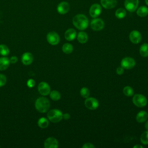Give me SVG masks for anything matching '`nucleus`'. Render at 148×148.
I'll list each match as a JSON object with an SVG mask.
<instances>
[{"label": "nucleus", "mask_w": 148, "mask_h": 148, "mask_svg": "<svg viewBox=\"0 0 148 148\" xmlns=\"http://www.w3.org/2000/svg\"><path fill=\"white\" fill-rule=\"evenodd\" d=\"M72 23L74 26L80 30L86 29L89 24L88 18L83 14H78L75 16L73 18Z\"/></svg>", "instance_id": "nucleus-1"}, {"label": "nucleus", "mask_w": 148, "mask_h": 148, "mask_svg": "<svg viewBox=\"0 0 148 148\" xmlns=\"http://www.w3.org/2000/svg\"><path fill=\"white\" fill-rule=\"evenodd\" d=\"M50 102L46 97H39L35 101V108L40 113L46 112L50 108Z\"/></svg>", "instance_id": "nucleus-2"}, {"label": "nucleus", "mask_w": 148, "mask_h": 148, "mask_svg": "<svg viewBox=\"0 0 148 148\" xmlns=\"http://www.w3.org/2000/svg\"><path fill=\"white\" fill-rule=\"evenodd\" d=\"M48 119L53 123L60 122L62 119L63 114L61 110L56 109L49 110L47 114Z\"/></svg>", "instance_id": "nucleus-3"}, {"label": "nucleus", "mask_w": 148, "mask_h": 148, "mask_svg": "<svg viewBox=\"0 0 148 148\" xmlns=\"http://www.w3.org/2000/svg\"><path fill=\"white\" fill-rule=\"evenodd\" d=\"M132 102L135 106L139 108H142L146 105L147 100L143 95L137 94L133 97Z\"/></svg>", "instance_id": "nucleus-4"}, {"label": "nucleus", "mask_w": 148, "mask_h": 148, "mask_svg": "<svg viewBox=\"0 0 148 148\" xmlns=\"http://www.w3.org/2000/svg\"><path fill=\"white\" fill-rule=\"evenodd\" d=\"M135 61L131 57H125L121 61V66L125 69H131L135 65Z\"/></svg>", "instance_id": "nucleus-5"}, {"label": "nucleus", "mask_w": 148, "mask_h": 148, "mask_svg": "<svg viewBox=\"0 0 148 148\" xmlns=\"http://www.w3.org/2000/svg\"><path fill=\"white\" fill-rule=\"evenodd\" d=\"M84 105L90 110H95L98 108L99 102L97 99L93 97H88L84 101Z\"/></svg>", "instance_id": "nucleus-6"}, {"label": "nucleus", "mask_w": 148, "mask_h": 148, "mask_svg": "<svg viewBox=\"0 0 148 148\" xmlns=\"http://www.w3.org/2000/svg\"><path fill=\"white\" fill-rule=\"evenodd\" d=\"M105 24L103 21L99 18H95L90 23L91 28L94 31H100L104 27Z\"/></svg>", "instance_id": "nucleus-7"}, {"label": "nucleus", "mask_w": 148, "mask_h": 148, "mask_svg": "<svg viewBox=\"0 0 148 148\" xmlns=\"http://www.w3.org/2000/svg\"><path fill=\"white\" fill-rule=\"evenodd\" d=\"M139 5V0H125L124 6L125 9L130 12H135Z\"/></svg>", "instance_id": "nucleus-8"}, {"label": "nucleus", "mask_w": 148, "mask_h": 148, "mask_svg": "<svg viewBox=\"0 0 148 148\" xmlns=\"http://www.w3.org/2000/svg\"><path fill=\"white\" fill-rule=\"evenodd\" d=\"M46 38L47 42L51 45H56L60 42V36L58 34L54 31L49 32L47 35Z\"/></svg>", "instance_id": "nucleus-9"}, {"label": "nucleus", "mask_w": 148, "mask_h": 148, "mask_svg": "<svg viewBox=\"0 0 148 148\" xmlns=\"http://www.w3.org/2000/svg\"><path fill=\"white\" fill-rule=\"evenodd\" d=\"M38 89L39 92L42 95H47L50 94V87L47 83L45 82H42L39 83L38 86Z\"/></svg>", "instance_id": "nucleus-10"}, {"label": "nucleus", "mask_w": 148, "mask_h": 148, "mask_svg": "<svg viewBox=\"0 0 148 148\" xmlns=\"http://www.w3.org/2000/svg\"><path fill=\"white\" fill-rule=\"evenodd\" d=\"M102 12V8L101 6L98 3H94L91 5L89 10L90 15L93 17L96 18L98 17Z\"/></svg>", "instance_id": "nucleus-11"}, {"label": "nucleus", "mask_w": 148, "mask_h": 148, "mask_svg": "<svg viewBox=\"0 0 148 148\" xmlns=\"http://www.w3.org/2000/svg\"><path fill=\"white\" fill-rule=\"evenodd\" d=\"M129 37L130 41L134 44L139 43L142 39V35L137 30L132 31L130 34Z\"/></svg>", "instance_id": "nucleus-12"}, {"label": "nucleus", "mask_w": 148, "mask_h": 148, "mask_svg": "<svg viewBox=\"0 0 148 148\" xmlns=\"http://www.w3.org/2000/svg\"><path fill=\"white\" fill-rule=\"evenodd\" d=\"M44 146L45 148H57L58 146V142L55 138L49 137L45 140Z\"/></svg>", "instance_id": "nucleus-13"}, {"label": "nucleus", "mask_w": 148, "mask_h": 148, "mask_svg": "<svg viewBox=\"0 0 148 148\" xmlns=\"http://www.w3.org/2000/svg\"><path fill=\"white\" fill-rule=\"evenodd\" d=\"M57 10V12L61 14H66L69 10V5L67 2H61L58 5Z\"/></svg>", "instance_id": "nucleus-14"}, {"label": "nucleus", "mask_w": 148, "mask_h": 148, "mask_svg": "<svg viewBox=\"0 0 148 148\" xmlns=\"http://www.w3.org/2000/svg\"><path fill=\"white\" fill-rule=\"evenodd\" d=\"M33 56L31 53L27 52L24 53L21 57V62L25 65H30L33 61Z\"/></svg>", "instance_id": "nucleus-15"}, {"label": "nucleus", "mask_w": 148, "mask_h": 148, "mask_svg": "<svg viewBox=\"0 0 148 148\" xmlns=\"http://www.w3.org/2000/svg\"><path fill=\"white\" fill-rule=\"evenodd\" d=\"M102 6L107 9L114 8L117 5L116 0H101Z\"/></svg>", "instance_id": "nucleus-16"}, {"label": "nucleus", "mask_w": 148, "mask_h": 148, "mask_svg": "<svg viewBox=\"0 0 148 148\" xmlns=\"http://www.w3.org/2000/svg\"><path fill=\"white\" fill-rule=\"evenodd\" d=\"M76 32L73 28H69L67 29L64 34L65 38L68 41H71L74 40L76 38Z\"/></svg>", "instance_id": "nucleus-17"}, {"label": "nucleus", "mask_w": 148, "mask_h": 148, "mask_svg": "<svg viewBox=\"0 0 148 148\" xmlns=\"http://www.w3.org/2000/svg\"><path fill=\"white\" fill-rule=\"evenodd\" d=\"M9 59L5 56L0 58V71L6 70L10 64Z\"/></svg>", "instance_id": "nucleus-18"}, {"label": "nucleus", "mask_w": 148, "mask_h": 148, "mask_svg": "<svg viewBox=\"0 0 148 148\" xmlns=\"http://www.w3.org/2000/svg\"><path fill=\"white\" fill-rule=\"evenodd\" d=\"M148 118V114L146 111H140L136 116V120L138 123H143L147 120Z\"/></svg>", "instance_id": "nucleus-19"}, {"label": "nucleus", "mask_w": 148, "mask_h": 148, "mask_svg": "<svg viewBox=\"0 0 148 148\" xmlns=\"http://www.w3.org/2000/svg\"><path fill=\"white\" fill-rule=\"evenodd\" d=\"M77 39L78 42L80 43H85L87 42L88 40V35L87 34L84 32L81 31L79 32L77 35Z\"/></svg>", "instance_id": "nucleus-20"}, {"label": "nucleus", "mask_w": 148, "mask_h": 148, "mask_svg": "<svg viewBox=\"0 0 148 148\" xmlns=\"http://www.w3.org/2000/svg\"><path fill=\"white\" fill-rule=\"evenodd\" d=\"M136 14L139 17H146L148 14V8L145 6H142L137 9Z\"/></svg>", "instance_id": "nucleus-21"}, {"label": "nucleus", "mask_w": 148, "mask_h": 148, "mask_svg": "<svg viewBox=\"0 0 148 148\" xmlns=\"http://www.w3.org/2000/svg\"><path fill=\"white\" fill-rule=\"evenodd\" d=\"M139 54L143 57H148V43H143L140 46Z\"/></svg>", "instance_id": "nucleus-22"}, {"label": "nucleus", "mask_w": 148, "mask_h": 148, "mask_svg": "<svg viewBox=\"0 0 148 148\" xmlns=\"http://www.w3.org/2000/svg\"><path fill=\"white\" fill-rule=\"evenodd\" d=\"M49 120L45 117H41L38 121V125L41 128H46L49 126Z\"/></svg>", "instance_id": "nucleus-23"}, {"label": "nucleus", "mask_w": 148, "mask_h": 148, "mask_svg": "<svg viewBox=\"0 0 148 148\" xmlns=\"http://www.w3.org/2000/svg\"><path fill=\"white\" fill-rule=\"evenodd\" d=\"M126 14H127L126 10L122 8L117 9L115 12L116 17L119 19H122L124 18L125 16H126Z\"/></svg>", "instance_id": "nucleus-24"}, {"label": "nucleus", "mask_w": 148, "mask_h": 148, "mask_svg": "<svg viewBox=\"0 0 148 148\" xmlns=\"http://www.w3.org/2000/svg\"><path fill=\"white\" fill-rule=\"evenodd\" d=\"M62 51L65 54H70L73 51V46L68 43L64 44L62 47Z\"/></svg>", "instance_id": "nucleus-25"}, {"label": "nucleus", "mask_w": 148, "mask_h": 148, "mask_svg": "<svg viewBox=\"0 0 148 148\" xmlns=\"http://www.w3.org/2000/svg\"><path fill=\"white\" fill-rule=\"evenodd\" d=\"M50 97L53 101H58L61 98V94L58 91L53 90L50 92Z\"/></svg>", "instance_id": "nucleus-26"}, {"label": "nucleus", "mask_w": 148, "mask_h": 148, "mask_svg": "<svg viewBox=\"0 0 148 148\" xmlns=\"http://www.w3.org/2000/svg\"><path fill=\"white\" fill-rule=\"evenodd\" d=\"M9 53V49L5 45H0V54L3 56H6Z\"/></svg>", "instance_id": "nucleus-27"}, {"label": "nucleus", "mask_w": 148, "mask_h": 148, "mask_svg": "<svg viewBox=\"0 0 148 148\" xmlns=\"http://www.w3.org/2000/svg\"><path fill=\"white\" fill-rule=\"evenodd\" d=\"M123 92L125 96L131 97L134 94V90L130 86H125L124 87Z\"/></svg>", "instance_id": "nucleus-28"}, {"label": "nucleus", "mask_w": 148, "mask_h": 148, "mask_svg": "<svg viewBox=\"0 0 148 148\" xmlns=\"http://www.w3.org/2000/svg\"><path fill=\"white\" fill-rule=\"evenodd\" d=\"M140 142L143 145H148V130L145 131L141 135Z\"/></svg>", "instance_id": "nucleus-29"}, {"label": "nucleus", "mask_w": 148, "mask_h": 148, "mask_svg": "<svg viewBox=\"0 0 148 148\" xmlns=\"http://www.w3.org/2000/svg\"><path fill=\"white\" fill-rule=\"evenodd\" d=\"M80 95L82 96V97L84 98H87L89 97L90 95V90L87 87H83L81 88L80 91Z\"/></svg>", "instance_id": "nucleus-30"}, {"label": "nucleus", "mask_w": 148, "mask_h": 148, "mask_svg": "<svg viewBox=\"0 0 148 148\" xmlns=\"http://www.w3.org/2000/svg\"><path fill=\"white\" fill-rule=\"evenodd\" d=\"M6 83V77L3 74H0V87L3 86Z\"/></svg>", "instance_id": "nucleus-31"}, {"label": "nucleus", "mask_w": 148, "mask_h": 148, "mask_svg": "<svg viewBox=\"0 0 148 148\" xmlns=\"http://www.w3.org/2000/svg\"><path fill=\"white\" fill-rule=\"evenodd\" d=\"M35 82L32 79H30L27 81V86L30 88L33 87L35 86Z\"/></svg>", "instance_id": "nucleus-32"}, {"label": "nucleus", "mask_w": 148, "mask_h": 148, "mask_svg": "<svg viewBox=\"0 0 148 148\" xmlns=\"http://www.w3.org/2000/svg\"><path fill=\"white\" fill-rule=\"evenodd\" d=\"M124 73V68L122 66H120L117 68L116 69V73L119 75H121Z\"/></svg>", "instance_id": "nucleus-33"}, {"label": "nucleus", "mask_w": 148, "mask_h": 148, "mask_svg": "<svg viewBox=\"0 0 148 148\" xmlns=\"http://www.w3.org/2000/svg\"><path fill=\"white\" fill-rule=\"evenodd\" d=\"M82 147L83 148H94L95 147V146L91 143H86L83 145Z\"/></svg>", "instance_id": "nucleus-34"}, {"label": "nucleus", "mask_w": 148, "mask_h": 148, "mask_svg": "<svg viewBox=\"0 0 148 148\" xmlns=\"http://www.w3.org/2000/svg\"><path fill=\"white\" fill-rule=\"evenodd\" d=\"M18 59H17V57L16 56H12L10 57V58L9 59V61H10V62L12 63V64H14L16 63Z\"/></svg>", "instance_id": "nucleus-35"}, {"label": "nucleus", "mask_w": 148, "mask_h": 148, "mask_svg": "<svg viewBox=\"0 0 148 148\" xmlns=\"http://www.w3.org/2000/svg\"><path fill=\"white\" fill-rule=\"evenodd\" d=\"M70 117H71V116H70V114H69V113H66L63 114L62 118H63L64 119H65V120H69V119H70Z\"/></svg>", "instance_id": "nucleus-36"}, {"label": "nucleus", "mask_w": 148, "mask_h": 148, "mask_svg": "<svg viewBox=\"0 0 148 148\" xmlns=\"http://www.w3.org/2000/svg\"><path fill=\"white\" fill-rule=\"evenodd\" d=\"M145 128H146L147 130H148V120L146 121L145 124Z\"/></svg>", "instance_id": "nucleus-37"}, {"label": "nucleus", "mask_w": 148, "mask_h": 148, "mask_svg": "<svg viewBox=\"0 0 148 148\" xmlns=\"http://www.w3.org/2000/svg\"><path fill=\"white\" fill-rule=\"evenodd\" d=\"M142 148L143 146H141V145H135L134 146V148Z\"/></svg>", "instance_id": "nucleus-38"}, {"label": "nucleus", "mask_w": 148, "mask_h": 148, "mask_svg": "<svg viewBox=\"0 0 148 148\" xmlns=\"http://www.w3.org/2000/svg\"><path fill=\"white\" fill-rule=\"evenodd\" d=\"M145 3L148 6V0H145Z\"/></svg>", "instance_id": "nucleus-39"}]
</instances>
